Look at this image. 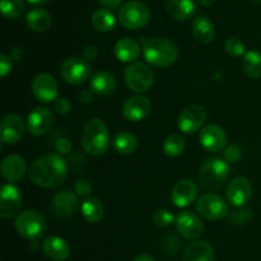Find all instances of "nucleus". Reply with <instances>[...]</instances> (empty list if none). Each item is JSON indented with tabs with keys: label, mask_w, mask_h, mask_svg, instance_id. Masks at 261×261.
Listing matches in <instances>:
<instances>
[{
	"label": "nucleus",
	"mask_w": 261,
	"mask_h": 261,
	"mask_svg": "<svg viewBox=\"0 0 261 261\" xmlns=\"http://www.w3.org/2000/svg\"><path fill=\"white\" fill-rule=\"evenodd\" d=\"M68 176L66 162L58 153H50L37 158L28 170V177L43 189H56L63 185Z\"/></svg>",
	"instance_id": "1"
},
{
	"label": "nucleus",
	"mask_w": 261,
	"mask_h": 261,
	"mask_svg": "<svg viewBox=\"0 0 261 261\" xmlns=\"http://www.w3.org/2000/svg\"><path fill=\"white\" fill-rule=\"evenodd\" d=\"M82 147L84 152L93 157H99L105 154L111 144L109 127L101 119H89L86 122L82 132Z\"/></svg>",
	"instance_id": "2"
},
{
	"label": "nucleus",
	"mask_w": 261,
	"mask_h": 261,
	"mask_svg": "<svg viewBox=\"0 0 261 261\" xmlns=\"http://www.w3.org/2000/svg\"><path fill=\"white\" fill-rule=\"evenodd\" d=\"M143 55L150 65L166 68L177 60L178 48L170 38L153 37L145 41L143 46Z\"/></svg>",
	"instance_id": "3"
},
{
	"label": "nucleus",
	"mask_w": 261,
	"mask_h": 261,
	"mask_svg": "<svg viewBox=\"0 0 261 261\" xmlns=\"http://www.w3.org/2000/svg\"><path fill=\"white\" fill-rule=\"evenodd\" d=\"M14 227L18 233L31 242H37L46 233V219L43 214L35 209H27L20 212L14 222Z\"/></svg>",
	"instance_id": "4"
},
{
	"label": "nucleus",
	"mask_w": 261,
	"mask_h": 261,
	"mask_svg": "<svg viewBox=\"0 0 261 261\" xmlns=\"http://www.w3.org/2000/svg\"><path fill=\"white\" fill-rule=\"evenodd\" d=\"M229 176L228 162L222 158H209L199 170V182L206 190H217Z\"/></svg>",
	"instance_id": "5"
},
{
	"label": "nucleus",
	"mask_w": 261,
	"mask_h": 261,
	"mask_svg": "<svg viewBox=\"0 0 261 261\" xmlns=\"http://www.w3.org/2000/svg\"><path fill=\"white\" fill-rule=\"evenodd\" d=\"M125 83L127 88L137 94H143L152 88L154 83V73L144 63H133L125 69Z\"/></svg>",
	"instance_id": "6"
},
{
	"label": "nucleus",
	"mask_w": 261,
	"mask_h": 261,
	"mask_svg": "<svg viewBox=\"0 0 261 261\" xmlns=\"http://www.w3.org/2000/svg\"><path fill=\"white\" fill-rule=\"evenodd\" d=\"M150 19V10L144 3L129 2L121 7L119 12V22L124 28L130 31L140 30Z\"/></svg>",
	"instance_id": "7"
},
{
	"label": "nucleus",
	"mask_w": 261,
	"mask_h": 261,
	"mask_svg": "<svg viewBox=\"0 0 261 261\" xmlns=\"http://www.w3.org/2000/svg\"><path fill=\"white\" fill-rule=\"evenodd\" d=\"M92 68L88 61L83 58H68L60 66V75L64 81L71 86L83 84L91 76Z\"/></svg>",
	"instance_id": "8"
},
{
	"label": "nucleus",
	"mask_w": 261,
	"mask_h": 261,
	"mask_svg": "<svg viewBox=\"0 0 261 261\" xmlns=\"http://www.w3.org/2000/svg\"><path fill=\"white\" fill-rule=\"evenodd\" d=\"M196 212L208 221H219L228 214V204L217 194H204L196 201Z\"/></svg>",
	"instance_id": "9"
},
{
	"label": "nucleus",
	"mask_w": 261,
	"mask_h": 261,
	"mask_svg": "<svg viewBox=\"0 0 261 261\" xmlns=\"http://www.w3.org/2000/svg\"><path fill=\"white\" fill-rule=\"evenodd\" d=\"M206 121V110L200 105H189L181 111L178 116V129L185 134H193L198 130L203 129L204 122Z\"/></svg>",
	"instance_id": "10"
},
{
	"label": "nucleus",
	"mask_w": 261,
	"mask_h": 261,
	"mask_svg": "<svg viewBox=\"0 0 261 261\" xmlns=\"http://www.w3.org/2000/svg\"><path fill=\"white\" fill-rule=\"evenodd\" d=\"M32 94L41 103L55 102L59 94V86L56 79L48 73H41L32 81Z\"/></svg>",
	"instance_id": "11"
},
{
	"label": "nucleus",
	"mask_w": 261,
	"mask_h": 261,
	"mask_svg": "<svg viewBox=\"0 0 261 261\" xmlns=\"http://www.w3.org/2000/svg\"><path fill=\"white\" fill-rule=\"evenodd\" d=\"M199 143L206 152L218 153L226 147L227 134L223 127H221L219 125H205L199 134Z\"/></svg>",
	"instance_id": "12"
},
{
	"label": "nucleus",
	"mask_w": 261,
	"mask_h": 261,
	"mask_svg": "<svg viewBox=\"0 0 261 261\" xmlns=\"http://www.w3.org/2000/svg\"><path fill=\"white\" fill-rule=\"evenodd\" d=\"M27 129V124L22 116L17 114L5 115L0 124V138L4 144H15L22 139L24 130Z\"/></svg>",
	"instance_id": "13"
},
{
	"label": "nucleus",
	"mask_w": 261,
	"mask_h": 261,
	"mask_svg": "<svg viewBox=\"0 0 261 261\" xmlns=\"http://www.w3.org/2000/svg\"><path fill=\"white\" fill-rule=\"evenodd\" d=\"M227 200L234 208H245L251 200L252 186L246 177H236L228 184L226 190Z\"/></svg>",
	"instance_id": "14"
},
{
	"label": "nucleus",
	"mask_w": 261,
	"mask_h": 261,
	"mask_svg": "<svg viewBox=\"0 0 261 261\" xmlns=\"http://www.w3.org/2000/svg\"><path fill=\"white\" fill-rule=\"evenodd\" d=\"M175 224L178 233L186 240H198L204 233L203 222L193 212H180L176 216Z\"/></svg>",
	"instance_id": "15"
},
{
	"label": "nucleus",
	"mask_w": 261,
	"mask_h": 261,
	"mask_svg": "<svg viewBox=\"0 0 261 261\" xmlns=\"http://www.w3.org/2000/svg\"><path fill=\"white\" fill-rule=\"evenodd\" d=\"M22 206V194L13 184H5L0 193V217L4 219L12 218Z\"/></svg>",
	"instance_id": "16"
},
{
	"label": "nucleus",
	"mask_w": 261,
	"mask_h": 261,
	"mask_svg": "<svg viewBox=\"0 0 261 261\" xmlns=\"http://www.w3.org/2000/svg\"><path fill=\"white\" fill-rule=\"evenodd\" d=\"M27 130L35 137H41L51 130L54 125V115L47 107H36L27 117Z\"/></svg>",
	"instance_id": "17"
},
{
	"label": "nucleus",
	"mask_w": 261,
	"mask_h": 261,
	"mask_svg": "<svg viewBox=\"0 0 261 261\" xmlns=\"http://www.w3.org/2000/svg\"><path fill=\"white\" fill-rule=\"evenodd\" d=\"M152 110V103L149 98L143 94H137L125 101L122 106V115L126 120L132 122H138L144 120Z\"/></svg>",
	"instance_id": "18"
},
{
	"label": "nucleus",
	"mask_w": 261,
	"mask_h": 261,
	"mask_svg": "<svg viewBox=\"0 0 261 261\" xmlns=\"http://www.w3.org/2000/svg\"><path fill=\"white\" fill-rule=\"evenodd\" d=\"M51 212L56 217H70L78 211L79 200L74 193L69 190L59 191L54 195L50 203Z\"/></svg>",
	"instance_id": "19"
},
{
	"label": "nucleus",
	"mask_w": 261,
	"mask_h": 261,
	"mask_svg": "<svg viewBox=\"0 0 261 261\" xmlns=\"http://www.w3.org/2000/svg\"><path fill=\"white\" fill-rule=\"evenodd\" d=\"M198 196V186L191 180H181L173 186L171 200L177 208H185L193 204Z\"/></svg>",
	"instance_id": "20"
},
{
	"label": "nucleus",
	"mask_w": 261,
	"mask_h": 261,
	"mask_svg": "<svg viewBox=\"0 0 261 261\" xmlns=\"http://www.w3.org/2000/svg\"><path fill=\"white\" fill-rule=\"evenodd\" d=\"M2 176L9 184L18 182L23 178L27 166H25L24 158L18 154H10L3 160L2 166H0Z\"/></svg>",
	"instance_id": "21"
},
{
	"label": "nucleus",
	"mask_w": 261,
	"mask_h": 261,
	"mask_svg": "<svg viewBox=\"0 0 261 261\" xmlns=\"http://www.w3.org/2000/svg\"><path fill=\"white\" fill-rule=\"evenodd\" d=\"M42 251L51 261H65L70 255V246L59 236H50L43 241Z\"/></svg>",
	"instance_id": "22"
},
{
	"label": "nucleus",
	"mask_w": 261,
	"mask_h": 261,
	"mask_svg": "<svg viewBox=\"0 0 261 261\" xmlns=\"http://www.w3.org/2000/svg\"><path fill=\"white\" fill-rule=\"evenodd\" d=\"M91 86L92 92L97 96H110L116 91L117 82L114 74H111L107 70H99L92 75L91 78Z\"/></svg>",
	"instance_id": "23"
},
{
	"label": "nucleus",
	"mask_w": 261,
	"mask_h": 261,
	"mask_svg": "<svg viewBox=\"0 0 261 261\" xmlns=\"http://www.w3.org/2000/svg\"><path fill=\"white\" fill-rule=\"evenodd\" d=\"M191 32L198 42L211 43L216 37V28L212 20L205 15H199L191 23Z\"/></svg>",
	"instance_id": "24"
},
{
	"label": "nucleus",
	"mask_w": 261,
	"mask_h": 261,
	"mask_svg": "<svg viewBox=\"0 0 261 261\" xmlns=\"http://www.w3.org/2000/svg\"><path fill=\"white\" fill-rule=\"evenodd\" d=\"M115 56L121 63L133 64L140 55V46L135 40L130 37L121 38L116 42L114 48Z\"/></svg>",
	"instance_id": "25"
},
{
	"label": "nucleus",
	"mask_w": 261,
	"mask_h": 261,
	"mask_svg": "<svg viewBox=\"0 0 261 261\" xmlns=\"http://www.w3.org/2000/svg\"><path fill=\"white\" fill-rule=\"evenodd\" d=\"M214 249L206 241H195L186 247L182 261H214Z\"/></svg>",
	"instance_id": "26"
},
{
	"label": "nucleus",
	"mask_w": 261,
	"mask_h": 261,
	"mask_svg": "<svg viewBox=\"0 0 261 261\" xmlns=\"http://www.w3.org/2000/svg\"><path fill=\"white\" fill-rule=\"evenodd\" d=\"M165 7L170 17L176 20H188L195 13L194 0H166Z\"/></svg>",
	"instance_id": "27"
},
{
	"label": "nucleus",
	"mask_w": 261,
	"mask_h": 261,
	"mask_svg": "<svg viewBox=\"0 0 261 261\" xmlns=\"http://www.w3.org/2000/svg\"><path fill=\"white\" fill-rule=\"evenodd\" d=\"M81 211L86 221H88L89 223H97L103 218L105 214L103 204L96 196H88V198L84 199Z\"/></svg>",
	"instance_id": "28"
},
{
	"label": "nucleus",
	"mask_w": 261,
	"mask_h": 261,
	"mask_svg": "<svg viewBox=\"0 0 261 261\" xmlns=\"http://www.w3.org/2000/svg\"><path fill=\"white\" fill-rule=\"evenodd\" d=\"M27 25L35 32H45L51 27V17L46 10L36 8V9L30 10L25 17Z\"/></svg>",
	"instance_id": "29"
},
{
	"label": "nucleus",
	"mask_w": 261,
	"mask_h": 261,
	"mask_svg": "<svg viewBox=\"0 0 261 261\" xmlns=\"http://www.w3.org/2000/svg\"><path fill=\"white\" fill-rule=\"evenodd\" d=\"M242 70L249 78H261V53L257 50L246 51L242 58Z\"/></svg>",
	"instance_id": "30"
},
{
	"label": "nucleus",
	"mask_w": 261,
	"mask_h": 261,
	"mask_svg": "<svg viewBox=\"0 0 261 261\" xmlns=\"http://www.w3.org/2000/svg\"><path fill=\"white\" fill-rule=\"evenodd\" d=\"M112 145H114L115 150H116L119 154L127 155L132 154L133 152H135L138 145V140L137 138H135V135H133L132 133L120 132L114 137Z\"/></svg>",
	"instance_id": "31"
},
{
	"label": "nucleus",
	"mask_w": 261,
	"mask_h": 261,
	"mask_svg": "<svg viewBox=\"0 0 261 261\" xmlns=\"http://www.w3.org/2000/svg\"><path fill=\"white\" fill-rule=\"evenodd\" d=\"M92 25L98 32H110L116 24V18L109 9H98L92 14Z\"/></svg>",
	"instance_id": "32"
},
{
	"label": "nucleus",
	"mask_w": 261,
	"mask_h": 261,
	"mask_svg": "<svg viewBox=\"0 0 261 261\" xmlns=\"http://www.w3.org/2000/svg\"><path fill=\"white\" fill-rule=\"evenodd\" d=\"M185 138L181 134H177V133L168 135L165 142H163V152L167 157L171 158L178 157L185 150Z\"/></svg>",
	"instance_id": "33"
},
{
	"label": "nucleus",
	"mask_w": 261,
	"mask_h": 261,
	"mask_svg": "<svg viewBox=\"0 0 261 261\" xmlns=\"http://www.w3.org/2000/svg\"><path fill=\"white\" fill-rule=\"evenodd\" d=\"M2 14L8 19H17L24 12L23 0H0Z\"/></svg>",
	"instance_id": "34"
},
{
	"label": "nucleus",
	"mask_w": 261,
	"mask_h": 261,
	"mask_svg": "<svg viewBox=\"0 0 261 261\" xmlns=\"http://www.w3.org/2000/svg\"><path fill=\"white\" fill-rule=\"evenodd\" d=\"M224 50L231 56H244L246 54V46L239 37H229L224 43Z\"/></svg>",
	"instance_id": "35"
},
{
	"label": "nucleus",
	"mask_w": 261,
	"mask_h": 261,
	"mask_svg": "<svg viewBox=\"0 0 261 261\" xmlns=\"http://www.w3.org/2000/svg\"><path fill=\"white\" fill-rule=\"evenodd\" d=\"M152 221L157 227L165 228V227H170L176 221V217H173V214L167 209H158L153 213Z\"/></svg>",
	"instance_id": "36"
},
{
	"label": "nucleus",
	"mask_w": 261,
	"mask_h": 261,
	"mask_svg": "<svg viewBox=\"0 0 261 261\" xmlns=\"http://www.w3.org/2000/svg\"><path fill=\"white\" fill-rule=\"evenodd\" d=\"M224 160L229 163H236L241 160L242 150L239 145L231 144L224 148Z\"/></svg>",
	"instance_id": "37"
},
{
	"label": "nucleus",
	"mask_w": 261,
	"mask_h": 261,
	"mask_svg": "<svg viewBox=\"0 0 261 261\" xmlns=\"http://www.w3.org/2000/svg\"><path fill=\"white\" fill-rule=\"evenodd\" d=\"M54 111L59 115H68L71 111V103L65 97H58L54 102Z\"/></svg>",
	"instance_id": "38"
},
{
	"label": "nucleus",
	"mask_w": 261,
	"mask_h": 261,
	"mask_svg": "<svg viewBox=\"0 0 261 261\" xmlns=\"http://www.w3.org/2000/svg\"><path fill=\"white\" fill-rule=\"evenodd\" d=\"M251 218V211L247 208H240V211L231 214V221L236 224H245Z\"/></svg>",
	"instance_id": "39"
},
{
	"label": "nucleus",
	"mask_w": 261,
	"mask_h": 261,
	"mask_svg": "<svg viewBox=\"0 0 261 261\" xmlns=\"http://www.w3.org/2000/svg\"><path fill=\"white\" fill-rule=\"evenodd\" d=\"M74 189H75V193L78 194L79 196H84V198H88L89 194H91L92 186H91V184H89L87 180H78L75 182V186H74Z\"/></svg>",
	"instance_id": "40"
},
{
	"label": "nucleus",
	"mask_w": 261,
	"mask_h": 261,
	"mask_svg": "<svg viewBox=\"0 0 261 261\" xmlns=\"http://www.w3.org/2000/svg\"><path fill=\"white\" fill-rule=\"evenodd\" d=\"M10 70H12V60L9 56L2 54L0 55V76L5 78L10 73Z\"/></svg>",
	"instance_id": "41"
},
{
	"label": "nucleus",
	"mask_w": 261,
	"mask_h": 261,
	"mask_svg": "<svg viewBox=\"0 0 261 261\" xmlns=\"http://www.w3.org/2000/svg\"><path fill=\"white\" fill-rule=\"evenodd\" d=\"M56 149H58V152L60 153H69V150L71 149V143L69 142L68 139H65V138H61V139H59L58 142H56Z\"/></svg>",
	"instance_id": "42"
},
{
	"label": "nucleus",
	"mask_w": 261,
	"mask_h": 261,
	"mask_svg": "<svg viewBox=\"0 0 261 261\" xmlns=\"http://www.w3.org/2000/svg\"><path fill=\"white\" fill-rule=\"evenodd\" d=\"M97 58V48L94 46H87L83 51V59L88 63L93 61Z\"/></svg>",
	"instance_id": "43"
},
{
	"label": "nucleus",
	"mask_w": 261,
	"mask_h": 261,
	"mask_svg": "<svg viewBox=\"0 0 261 261\" xmlns=\"http://www.w3.org/2000/svg\"><path fill=\"white\" fill-rule=\"evenodd\" d=\"M78 98L79 101L84 105L92 103V101H93V92L88 91V89H84V91H82L81 93L78 94Z\"/></svg>",
	"instance_id": "44"
},
{
	"label": "nucleus",
	"mask_w": 261,
	"mask_h": 261,
	"mask_svg": "<svg viewBox=\"0 0 261 261\" xmlns=\"http://www.w3.org/2000/svg\"><path fill=\"white\" fill-rule=\"evenodd\" d=\"M9 58L14 61H20L23 58V50L20 47H13L12 50H10Z\"/></svg>",
	"instance_id": "45"
},
{
	"label": "nucleus",
	"mask_w": 261,
	"mask_h": 261,
	"mask_svg": "<svg viewBox=\"0 0 261 261\" xmlns=\"http://www.w3.org/2000/svg\"><path fill=\"white\" fill-rule=\"evenodd\" d=\"M103 7H106L107 9H115V8L119 7L122 3V0H98Z\"/></svg>",
	"instance_id": "46"
},
{
	"label": "nucleus",
	"mask_w": 261,
	"mask_h": 261,
	"mask_svg": "<svg viewBox=\"0 0 261 261\" xmlns=\"http://www.w3.org/2000/svg\"><path fill=\"white\" fill-rule=\"evenodd\" d=\"M133 261H157L149 254H139L133 259Z\"/></svg>",
	"instance_id": "47"
},
{
	"label": "nucleus",
	"mask_w": 261,
	"mask_h": 261,
	"mask_svg": "<svg viewBox=\"0 0 261 261\" xmlns=\"http://www.w3.org/2000/svg\"><path fill=\"white\" fill-rule=\"evenodd\" d=\"M195 2L199 3L200 5H203V7H211V5H213L217 0H195Z\"/></svg>",
	"instance_id": "48"
},
{
	"label": "nucleus",
	"mask_w": 261,
	"mask_h": 261,
	"mask_svg": "<svg viewBox=\"0 0 261 261\" xmlns=\"http://www.w3.org/2000/svg\"><path fill=\"white\" fill-rule=\"evenodd\" d=\"M27 2L33 5H43V4H47V3L51 2V0H27Z\"/></svg>",
	"instance_id": "49"
},
{
	"label": "nucleus",
	"mask_w": 261,
	"mask_h": 261,
	"mask_svg": "<svg viewBox=\"0 0 261 261\" xmlns=\"http://www.w3.org/2000/svg\"><path fill=\"white\" fill-rule=\"evenodd\" d=\"M252 2H256V3H261V0H252Z\"/></svg>",
	"instance_id": "50"
}]
</instances>
